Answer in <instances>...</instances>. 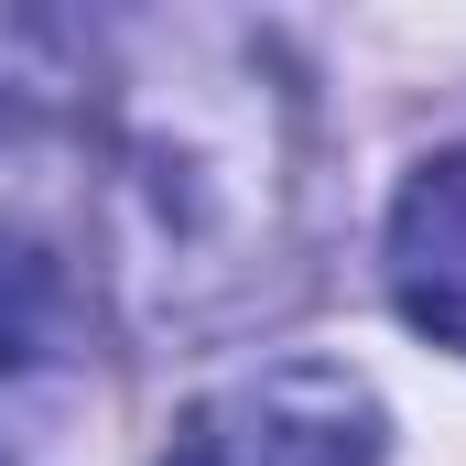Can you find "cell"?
<instances>
[{
  "label": "cell",
  "mask_w": 466,
  "mask_h": 466,
  "mask_svg": "<svg viewBox=\"0 0 466 466\" xmlns=\"http://www.w3.org/2000/svg\"><path fill=\"white\" fill-rule=\"evenodd\" d=\"M44 109H109L98 228L141 326H228L271 293L304 207V98L238 22H44Z\"/></svg>",
  "instance_id": "obj_1"
},
{
  "label": "cell",
  "mask_w": 466,
  "mask_h": 466,
  "mask_svg": "<svg viewBox=\"0 0 466 466\" xmlns=\"http://www.w3.org/2000/svg\"><path fill=\"white\" fill-rule=\"evenodd\" d=\"M380 445H390V412L358 369L282 358V369L207 390L174 423L163 466H380Z\"/></svg>",
  "instance_id": "obj_2"
},
{
  "label": "cell",
  "mask_w": 466,
  "mask_h": 466,
  "mask_svg": "<svg viewBox=\"0 0 466 466\" xmlns=\"http://www.w3.org/2000/svg\"><path fill=\"white\" fill-rule=\"evenodd\" d=\"M390 304L434 348H466V152H434L390 207Z\"/></svg>",
  "instance_id": "obj_3"
},
{
  "label": "cell",
  "mask_w": 466,
  "mask_h": 466,
  "mask_svg": "<svg viewBox=\"0 0 466 466\" xmlns=\"http://www.w3.org/2000/svg\"><path fill=\"white\" fill-rule=\"evenodd\" d=\"M55 326H66V282H55V260H44L33 238L0 228V380L55 348Z\"/></svg>",
  "instance_id": "obj_4"
}]
</instances>
